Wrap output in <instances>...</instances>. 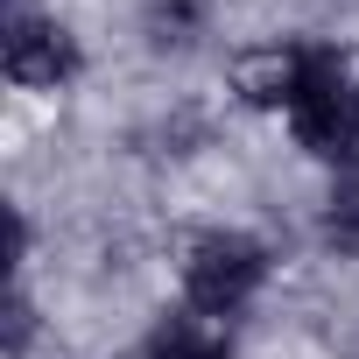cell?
Here are the masks:
<instances>
[{
    "label": "cell",
    "instance_id": "5",
    "mask_svg": "<svg viewBox=\"0 0 359 359\" xmlns=\"http://www.w3.org/2000/svg\"><path fill=\"white\" fill-rule=\"evenodd\" d=\"M324 233H331V247L359 254V169H345L338 184H331V205H324Z\"/></svg>",
    "mask_w": 359,
    "mask_h": 359
},
{
    "label": "cell",
    "instance_id": "1",
    "mask_svg": "<svg viewBox=\"0 0 359 359\" xmlns=\"http://www.w3.org/2000/svg\"><path fill=\"white\" fill-rule=\"evenodd\" d=\"M289 113H296L303 148H317V155H352V141H359V92H352V78H345L338 57L310 50V71H303V92H296Z\"/></svg>",
    "mask_w": 359,
    "mask_h": 359
},
{
    "label": "cell",
    "instance_id": "4",
    "mask_svg": "<svg viewBox=\"0 0 359 359\" xmlns=\"http://www.w3.org/2000/svg\"><path fill=\"white\" fill-rule=\"evenodd\" d=\"M148 359H226V331H219V317L184 310L148 338Z\"/></svg>",
    "mask_w": 359,
    "mask_h": 359
},
{
    "label": "cell",
    "instance_id": "3",
    "mask_svg": "<svg viewBox=\"0 0 359 359\" xmlns=\"http://www.w3.org/2000/svg\"><path fill=\"white\" fill-rule=\"evenodd\" d=\"M8 78L15 85H57V78H71V36L57 22H15L8 29Z\"/></svg>",
    "mask_w": 359,
    "mask_h": 359
},
{
    "label": "cell",
    "instance_id": "2",
    "mask_svg": "<svg viewBox=\"0 0 359 359\" xmlns=\"http://www.w3.org/2000/svg\"><path fill=\"white\" fill-rule=\"evenodd\" d=\"M184 282H191V310H205V317H233V310L261 289V247L240 240V233H212V240L191 247Z\"/></svg>",
    "mask_w": 359,
    "mask_h": 359
}]
</instances>
